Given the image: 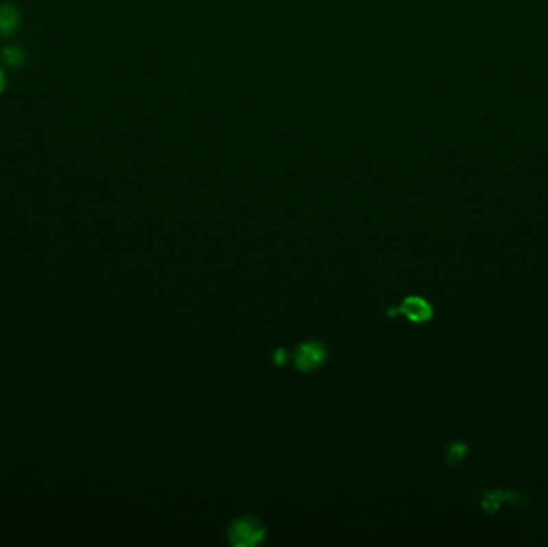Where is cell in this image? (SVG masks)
Segmentation results:
<instances>
[{
	"label": "cell",
	"instance_id": "obj_1",
	"mask_svg": "<svg viewBox=\"0 0 548 547\" xmlns=\"http://www.w3.org/2000/svg\"><path fill=\"white\" fill-rule=\"evenodd\" d=\"M230 537L233 544L237 546L255 544L257 541H260L263 537V528L254 518H241V520H237L233 525Z\"/></svg>",
	"mask_w": 548,
	"mask_h": 547
},
{
	"label": "cell",
	"instance_id": "obj_2",
	"mask_svg": "<svg viewBox=\"0 0 548 547\" xmlns=\"http://www.w3.org/2000/svg\"><path fill=\"white\" fill-rule=\"evenodd\" d=\"M324 360V349L319 344H305L295 355V363L298 369H313Z\"/></svg>",
	"mask_w": 548,
	"mask_h": 547
},
{
	"label": "cell",
	"instance_id": "obj_3",
	"mask_svg": "<svg viewBox=\"0 0 548 547\" xmlns=\"http://www.w3.org/2000/svg\"><path fill=\"white\" fill-rule=\"evenodd\" d=\"M21 25L20 12L10 3L0 5V36H12L18 31Z\"/></svg>",
	"mask_w": 548,
	"mask_h": 547
},
{
	"label": "cell",
	"instance_id": "obj_4",
	"mask_svg": "<svg viewBox=\"0 0 548 547\" xmlns=\"http://www.w3.org/2000/svg\"><path fill=\"white\" fill-rule=\"evenodd\" d=\"M401 312L406 315L409 320L422 323L427 321L431 316V308L428 303L420 297H409L406 302L403 303Z\"/></svg>",
	"mask_w": 548,
	"mask_h": 547
},
{
	"label": "cell",
	"instance_id": "obj_5",
	"mask_svg": "<svg viewBox=\"0 0 548 547\" xmlns=\"http://www.w3.org/2000/svg\"><path fill=\"white\" fill-rule=\"evenodd\" d=\"M2 60H3V63H5L7 66H10V68H20V66L25 65L26 55H25V51L20 49V47L12 45V47H7V49L2 51Z\"/></svg>",
	"mask_w": 548,
	"mask_h": 547
},
{
	"label": "cell",
	"instance_id": "obj_6",
	"mask_svg": "<svg viewBox=\"0 0 548 547\" xmlns=\"http://www.w3.org/2000/svg\"><path fill=\"white\" fill-rule=\"evenodd\" d=\"M3 90H5V75H3L2 69H0V93H2Z\"/></svg>",
	"mask_w": 548,
	"mask_h": 547
}]
</instances>
